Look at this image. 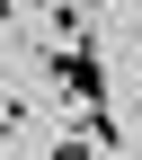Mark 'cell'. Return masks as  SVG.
Listing matches in <instances>:
<instances>
[{
    "mask_svg": "<svg viewBox=\"0 0 142 160\" xmlns=\"http://www.w3.org/2000/svg\"><path fill=\"white\" fill-rule=\"evenodd\" d=\"M45 80L71 107H107V62H98L89 45H45Z\"/></svg>",
    "mask_w": 142,
    "mask_h": 160,
    "instance_id": "cell-1",
    "label": "cell"
},
{
    "mask_svg": "<svg viewBox=\"0 0 142 160\" xmlns=\"http://www.w3.org/2000/svg\"><path fill=\"white\" fill-rule=\"evenodd\" d=\"M80 142L89 151H125V125H115L107 107H80Z\"/></svg>",
    "mask_w": 142,
    "mask_h": 160,
    "instance_id": "cell-2",
    "label": "cell"
},
{
    "mask_svg": "<svg viewBox=\"0 0 142 160\" xmlns=\"http://www.w3.org/2000/svg\"><path fill=\"white\" fill-rule=\"evenodd\" d=\"M133 80H142V62H133Z\"/></svg>",
    "mask_w": 142,
    "mask_h": 160,
    "instance_id": "cell-3",
    "label": "cell"
}]
</instances>
